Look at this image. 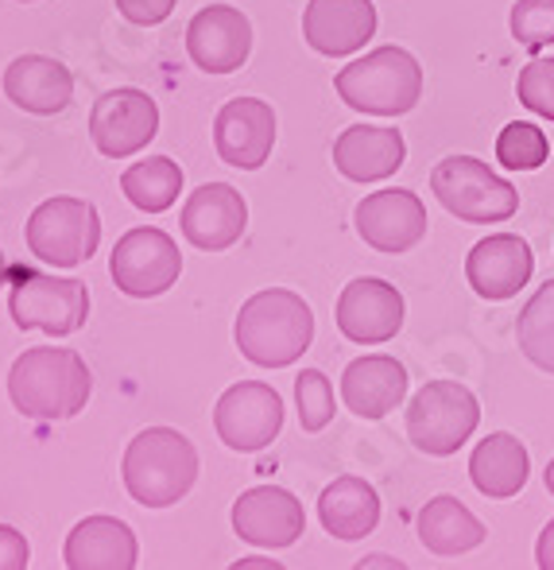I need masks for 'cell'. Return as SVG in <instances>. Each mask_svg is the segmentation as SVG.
<instances>
[{"instance_id":"obj_1","label":"cell","mask_w":554,"mask_h":570,"mask_svg":"<svg viewBox=\"0 0 554 570\" xmlns=\"http://www.w3.org/2000/svg\"><path fill=\"white\" fill-rule=\"evenodd\" d=\"M93 392V376L75 350L31 345L8 368V400L23 420H75Z\"/></svg>"},{"instance_id":"obj_2","label":"cell","mask_w":554,"mask_h":570,"mask_svg":"<svg viewBox=\"0 0 554 570\" xmlns=\"http://www.w3.org/2000/svg\"><path fill=\"white\" fill-rule=\"evenodd\" d=\"M240 357H248L260 368H287L299 361L315 342V311L303 295L287 287L248 295L233 326Z\"/></svg>"},{"instance_id":"obj_3","label":"cell","mask_w":554,"mask_h":570,"mask_svg":"<svg viewBox=\"0 0 554 570\" xmlns=\"http://www.w3.org/2000/svg\"><path fill=\"white\" fill-rule=\"evenodd\" d=\"M120 478L136 504L144 509H171L195 489L198 451L175 428H148L128 443Z\"/></svg>"},{"instance_id":"obj_4","label":"cell","mask_w":554,"mask_h":570,"mask_svg":"<svg viewBox=\"0 0 554 570\" xmlns=\"http://www.w3.org/2000/svg\"><path fill=\"white\" fill-rule=\"evenodd\" d=\"M334 90L357 114L404 117L423 98V67L404 47H376L334 78Z\"/></svg>"},{"instance_id":"obj_5","label":"cell","mask_w":554,"mask_h":570,"mask_svg":"<svg viewBox=\"0 0 554 570\" xmlns=\"http://www.w3.org/2000/svg\"><path fill=\"white\" fill-rule=\"evenodd\" d=\"M431 190L446 214L469 226H496L520 210V190L477 156H446L431 171Z\"/></svg>"},{"instance_id":"obj_6","label":"cell","mask_w":554,"mask_h":570,"mask_svg":"<svg viewBox=\"0 0 554 570\" xmlns=\"http://www.w3.org/2000/svg\"><path fill=\"white\" fill-rule=\"evenodd\" d=\"M481 423V404L465 384L427 381L407 404V439L431 458L457 454Z\"/></svg>"},{"instance_id":"obj_7","label":"cell","mask_w":554,"mask_h":570,"mask_svg":"<svg viewBox=\"0 0 554 570\" xmlns=\"http://www.w3.org/2000/svg\"><path fill=\"white\" fill-rule=\"evenodd\" d=\"M31 256L51 268H78L86 264L101 245V218L93 203L86 198H47L31 210L28 226H23Z\"/></svg>"},{"instance_id":"obj_8","label":"cell","mask_w":554,"mask_h":570,"mask_svg":"<svg viewBox=\"0 0 554 570\" xmlns=\"http://www.w3.org/2000/svg\"><path fill=\"white\" fill-rule=\"evenodd\" d=\"M8 315L20 331H43L51 338H67L90 315V292L82 279L51 276V272H16L8 292Z\"/></svg>"},{"instance_id":"obj_9","label":"cell","mask_w":554,"mask_h":570,"mask_svg":"<svg viewBox=\"0 0 554 570\" xmlns=\"http://www.w3.org/2000/svg\"><path fill=\"white\" fill-rule=\"evenodd\" d=\"M182 253L171 233L156 226H136L112 245L109 276L120 295L132 299H156L179 284Z\"/></svg>"},{"instance_id":"obj_10","label":"cell","mask_w":554,"mask_h":570,"mask_svg":"<svg viewBox=\"0 0 554 570\" xmlns=\"http://www.w3.org/2000/svg\"><path fill=\"white\" fill-rule=\"evenodd\" d=\"M214 431L229 451L256 454L284 431V396L264 381H240L221 392L214 407Z\"/></svg>"},{"instance_id":"obj_11","label":"cell","mask_w":554,"mask_h":570,"mask_svg":"<svg viewBox=\"0 0 554 570\" xmlns=\"http://www.w3.org/2000/svg\"><path fill=\"white\" fill-rule=\"evenodd\" d=\"M233 532L240 535V543L253 548H291L307 532V512L303 501L284 485H256L248 493L237 497L233 504Z\"/></svg>"},{"instance_id":"obj_12","label":"cell","mask_w":554,"mask_h":570,"mask_svg":"<svg viewBox=\"0 0 554 570\" xmlns=\"http://www.w3.org/2000/svg\"><path fill=\"white\" fill-rule=\"evenodd\" d=\"M159 132V109L144 90H109L93 101L90 114V140L101 156L125 159L132 151H140L144 144H151Z\"/></svg>"},{"instance_id":"obj_13","label":"cell","mask_w":554,"mask_h":570,"mask_svg":"<svg viewBox=\"0 0 554 570\" xmlns=\"http://www.w3.org/2000/svg\"><path fill=\"white\" fill-rule=\"evenodd\" d=\"M337 331L357 345H380L396 338L404 326V295L396 292V284L376 276H360L353 284L342 287L337 295Z\"/></svg>"},{"instance_id":"obj_14","label":"cell","mask_w":554,"mask_h":570,"mask_svg":"<svg viewBox=\"0 0 554 570\" xmlns=\"http://www.w3.org/2000/svg\"><path fill=\"white\" fill-rule=\"evenodd\" d=\"M214 148L237 171H260L276 148V114L260 98H233L214 117Z\"/></svg>"},{"instance_id":"obj_15","label":"cell","mask_w":554,"mask_h":570,"mask_svg":"<svg viewBox=\"0 0 554 570\" xmlns=\"http://www.w3.org/2000/svg\"><path fill=\"white\" fill-rule=\"evenodd\" d=\"M360 240L376 253H407L427 237V206L415 190L388 187L368 195L353 214Z\"/></svg>"},{"instance_id":"obj_16","label":"cell","mask_w":554,"mask_h":570,"mask_svg":"<svg viewBox=\"0 0 554 570\" xmlns=\"http://www.w3.org/2000/svg\"><path fill=\"white\" fill-rule=\"evenodd\" d=\"M253 51V23L240 8L210 4L190 20L187 55L206 75H233L248 62Z\"/></svg>"},{"instance_id":"obj_17","label":"cell","mask_w":554,"mask_h":570,"mask_svg":"<svg viewBox=\"0 0 554 570\" xmlns=\"http://www.w3.org/2000/svg\"><path fill=\"white\" fill-rule=\"evenodd\" d=\"M535 272V256L520 233H488L485 240L469 248L465 256V279L481 299H512L527 287Z\"/></svg>"},{"instance_id":"obj_18","label":"cell","mask_w":554,"mask_h":570,"mask_svg":"<svg viewBox=\"0 0 554 570\" xmlns=\"http://www.w3.org/2000/svg\"><path fill=\"white\" fill-rule=\"evenodd\" d=\"M182 237L202 253H221L237 245L240 233L248 226V203L240 198L237 187L229 183H206L182 203L179 214Z\"/></svg>"},{"instance_id":"obj_19","label":"cell","mask_w":554,"mask_h":570,"mask_svg":"<svg viewBox=\"0 0 554 570\" xmlns=\"http://www.w3.org/2000/svg\"><path fill=\"white\" fill-rule=\"evenodd\" d=\"M303 36L326 59L353 55L376 36L373 0H310L303 12Z\"/></svg>"},{"instance_id":"obj_20","label":"cell","mask_w":554,"mask_h":570,"mask_svg":"<svg viewBox=\"0 0 554 570\" xmlns=\"http://www.w3.org/2000/svg\"><path fill=\"white\" fill-rule=\"evenodd\" d=\"M407 396V368L388 353H368L345 365L342 400L357 420H384Z\"/></svg>"},{"instance_id":"obj_21","label":"cell","mask_w":554,"mask_h":570,"mask_svg":"<svg viewBox=\"0 0 554 570\" xmlns=\"http://www.w3.org/2000/svg\"><path fill=\"white\" fill-rule=\"evenodd\" d=\"M4 98L31 117H55L75 98V75L51 55H20L4 70Z\"/></svg>"},{"instance_id":"obj_22","label":"cell","mask_w":554,"mask_h":570,"mask_svg":"<svg viewBox=\"0 0 554 570\" xmlns=\"http://www.w3.org/2000/svg\"><path fill=\"white\" fill-rule=\"evenodd\" d=\"M407 144L399 128L353 125L334 140V167L349 183H380L404 167Z\"/></svg>"},{"instance_id":"obj_23","label":"cell","mask_w":554,"mask_h":570,"mask_svg":"<svg viewBox=\"0 0 554 570\" xmlns=\"http://www.w3.org/2000/svg\"><path fill=\"white\" fill-rule=\"evenodd\" d=\"M136 559V532L117 517H86L67 535V567L75 570H128Z\"/></svg>"},{"instance_id":"obj_24","label":"cell","mask_w":554,"mask_h":570,"mask_svg":"<svg viewBox=\"0 0 554 570\" xmlns=\"http://www.w3.org/2000/svg\"><path fill=\"white\" fill-rule=\"evenodd\" d=\"M527 473H532V454L508 431L481 439L469 454V481L477 485L481 497H493V501L516 497L527 485Z\"/></svg>"},{"instance_id":"obj_25","label":"cell","mask_w":554,"mask_h":570,"mask_svg":"<svg viewBox=\"0 0 554 570\" xmlns=\"http://www.w3.org/2000/svg\"><path fill=\"white\" fill-rule=\"evenodd\" d=\"M318 520L323 528L342 543H357L380 524V493L368 485L365 478H345L330 481L318 497Z\"/></svg>"},{"instance_id":"obj_26","label":"cell","mask_w":554,"mask_h":570,"mask_svg":"<svg viewBox=\"0 0 554 570\" xmlns=\"http://www.w3.org/2000/svg\"><path fill=\"white\" fill-rule=\"evenodd\" d=\"M415 528H419V540L427 543V551H435L443 559L481 548L488 535V528L457 497H431L419 509V524Z\"/></svg>"},{"instance_id":"obj_27","label":"cell","mask_w":554,"mask_h":570,"mask_svg":"<svg viewBox=\"0 0 554 570\" xmlns=\"http://www.w3.org/2000/svg\"><path fill=\"white\" fill-rule=\"evenodd\" d=\"M120 190L125 198L144 214H164L179 203L182 190V167L167 156H148L140 164H132L120 175Z\"/></svg>"},{"instance_id":"obj_28","label":"cell","mask_w":554,"mask_h":570,"mask_svg":"<svg viewBox=\"0 0 554 570\" xmlns=\"http://www.w3.org/2000/svg\"><path fill=\"white\" fill-rule=\"evenodd\" d=\"M516 342H520V353H524L535 368L554 376V279H547V284L524 303L520 323H516Z\"/></svg>"},{"instance_id":"obj_29","label":"cell","mask_w":554,"mask_h":570,"mask_svg":"<svg viewBox=\"0 0 554 570\" xmlns=\"http://www.w3.org/2000/svg\"><path fill=\"white\" fill-rule=\"evenodd\" d=\"M551 159V140L532 120H512L496 136V164L504 171H540Z\"/></svg>"},{"instance_id":"obj_30","label":"cell","mask_w":554,"mask_h":570,"mask_svg":"<svg viewBox=\"0 0 554 570\" xmlns=\"http://www.w3.org/2000/svg\"><path fill=\"white\" fill-rule=\"evenodd\" d=\"M295 404H299L303 431H323L334 420V384L323 368H303L295 376Z\"/></svg>"},{"instance_id":"obj_31","label":"cell","mask_w":554,"mask_h":570,"mask_svg":"<svg viewBox=\"0 0 554 570\" xmlns=\"http://www.w3.org/2000/svg\"><path fill=\"white\" fill-rule=\"evenodd\" d=\"M512 39L540 55L554 43V0H516L512 4Z\"/></svg>"},{"instance_id":"obj_32","label":"cell","mask_w":554,"mask_h":570,"mask_svg":"<svg viewBox=\"0 0 554 570\" xmlns=\"http://www.w3.org/2000/svg\"><path fill=\"white\" fill-rule=\"evenodd\" d=\"M516 98L535 117L554 120V55H540L532 59L516 78Z\"/></svg>"},{"instance_id":"obj_33","label":"cell","mask_w":554,"mask_h":570,"mask_svg":"<svg viewBox=\"0 0 554 570\" xmlns=\"http://www.w3.org/2000/svg\"><path fill=\"white\" fill-rule=\"evenodd\" d=\"M112 4H117V12L125 16L128 23H136V28H156V23H164L167 16L175 12L179 0H112Z\"/></svg>"},{"instance_id":"obj_34","label":"cell","mask_w":554,"mask_h":570,"mask_svg":"<svg viewBox=\"0 0 554 570\" xmlns=\"http://www.w3.org/2000/svg\"><path fill=\"white\" fill-rule=\"evenodd\" d=\"M28 567V540L12 524H0V570H23Z\"/></svg>"},{"instance_id":"obj_35","label":"cell","mask_w":554,"mask_h":570,"mask_svg":"<svg viewBox=\"0 0 554 570\" xmlns=\"http://www.w3.org/2000/svg\"><path fill=\"white\" fill-rule=\"evenodd\" d=\"M535 563L543 570H554V520L540 532V543H535Z\"/></svg>"},{"instance_id":"obj_36","label":"cell","mask_w":554,"mask_h":570,"mask_svg":"<svg viewBox=\"0 0 554 570\" xmlns=\"http://www.w3.org/2000/svg\"><path fill=\"white\" fill-rule=\"evenodd\" d=\"M360 567H399V559H360Z\"/></svg>"},{"instance_id":"obj_37","label":"cell","mask_w":554,"mask_h":570,"mask_svg":"<svg viewBox=\"0 0 554 570\" xmlns=\"http://www.w3.org/2000/svg\"><path fill=\"white\" fill-rule=\"evenodd\" d=\"M237 567H279L276 559H240Z\"/></svg>"},{"instance_id":"obj_38","label":"cell","mask_w":554,"mask_h":570,"mask_svg":"<svg viewBox=\"0 0 554 570\" xmlns=\"http://www.w3.org/2000/svg\"><path fill=\"white\" fill-rule=\"evenodd\" d=\"M4 279H8V261H4V253H0V292H4Z\"/></svg>"},{"instance_id":"obj_39","label":"cell","mask_w":554,"mask_h":570,"mask_svg":"<svg viewBox=\"0 0 554 570\" xmlns=\"http://www.w3.org/2000/svg\"><path fill=\"white\" fill-rule=\"evenodd\" d=\"M547 493L554 497V458H551V462H547Z\"/></svg>"},{"instance_id":"obj_40","label":"cell","mask_w":554,"mask_h":570,"mask_svg":"<svg viewBox=\"0 0 554 570\" xmlns=\"http://www.w3.org/2000/svg\"><path fill=\"white\" fill-rule=\"evenodd\" d=\"M23 4H28V0H23Z\"/></svg>"}]
</instances>
